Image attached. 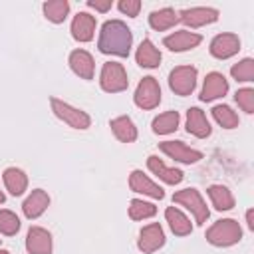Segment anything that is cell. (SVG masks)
<instances>
[{
	"instance_id": "obj_26",
	"label": "cell",
	"mask_w": 254,
	"mask_h": 254,
	"mask_svg": "<svg viewBox=\"0 0 254 254\" xmlns=\"http://www.w3.org/2000/svg\"><path fill=\"white\" fill-rule=\"evenodd\" d=\"M206 192H208L210 202H212V206L216 210H230L234 206V196H232V192L226 187H222V185H210Z\"/></svg>"
},
{
	"instance_id": "obj_9",
	"label": "cell",
	"mask_w": 254,
	"mask_h": 254,
	"mask_svg": "<svg viewBox=\"0 0 254 254\" xmlns=\"http://www.w3.org/2000/svg\"><path fill=\"white\" fill-rule=\"evenodd\" d=\"M159 149L167 157H171L179 163H185V165H192V163H198L202 159L200 151L187 147L183 141H163V143H159Z\"/></svg>"
},
{
	"instance_id": "obj_29",
	"label": "cell",
	"mask_w": 254,
	"mask_h": 254,
	"mask_svg": "<svg viewBox=\"0 0 254 254\" xmlns=\"http://www.w3.org/2000/svg\"><path fill=\"white\" fill-rule=\"evenodd\" d=\"M212 117L216 119V123L224 129H234L238 127V115L236 111H232V107L228 105H214L212 107Z\"/></svg>"
},
{
	"instance_id": "obj_31",
	"label": "cell",
	"mask_w": 254,
	"mask_h": 254,
	"mask_svg": "<svg viewBox=\"0 0 254 254\" xmlns=\"http://www.w3.org/2000/svg\"><path fill=\"white\" fill-rule=\"evenodd\" d=\"M230 73L236 81H254V60L252 58L240 60L230 67Z\"/></svg>"
},
{
	"instance_id": "obj_14",
	"label": "cell",
	"mask_w": 254,
	"mask_h": 254,
	"mask_svg": "<svg viewBox=\"0 0 254 254\" xmlns=\"http://www.w3.org/2000/svg\"><path fill=\"white\" fill-rule=\"evenodd\" d=\"M228 91V81L222 73L218 71H210L206 77H204V83H202V91H200V101H212V99H218L222 95H226Z\"/></svg>"
},
{
	"instance_id": "obj_6",
	"label": "cell",
	"mask_w": 254,
	"mask_h": 254,
	"mask_svg": "<svg viewBox=\"0 0 254 254\" xmlns=\"http://www.w3.org/2000/svg\"><path fill=\"white\" fill-rule=\"evenodd\" d=\"M169 87L177 95H190L196 87V67L179 65L169 73Z\"/></svg>"
},
{
	"instance_id": "obj_23",
	"label": "cell",
	"mask_w": 254,
	"mask_h": 254,
	"mask_svg": "<svg viewBox=\"0 0 254 254\" xmlns=\"http://www.w3.org/2000/svg\"><path fill=\"white\" fill-rule=\"evenodd\" d=\"M2 179H4V185H6V189L10 190V194H14V196L24 194V190H26V187H28V177H26V173H24L22 169L8 167V169L4 171V175H2Z\"/></svg>"
},
{
	"instance_id": "obj_7",
	"label": "cell",
	"mask_w": 254,
	"mask_h": 254,
	"mask_svg": "<svg viewBox=\"0 0 254 254\" xmlns=\"http://www.w3.org/2000/svg\"><path fill=\"white\" fill-rule=\"evenodd\" d=\"M135 105L141 107V109H155L161 101V87H159V81L151 75L143 77L135 89Z\"/></svg>"
},
{
	"instance_id": "obj_36",
	"label": "cell",
	"mask_w": 254,
	"mask_h": 254,
	"mask_svg": "<svg viewBox=\"0 0 254 254\" xmlns=\"http://www.w3.org/2000/svg\"><path fill=\"white\" fill-rule=\"evenodd\" d=\"M246 224H248V228H250V230H254V220H252V208H250V210H246Z\"/></svg>"
},
{
	"instance_id": "obj_13",
	"label": "cell",
	"mask_w": 254,
	"mask_h": 254,
	"mask_svg": "<svg viewBox=\"0 0 254 254\" xmlns=\"http://www.w3.org/2000/svg\"><path fill=\"white\" fill-rule=\"evenodd\" d=\"M26 248L30 254H52V234L42 226H30L26 234Z\"/></svg>"
},
{
	"instance_id": "obj_21",
	"label": "cell",
	"mask_w": 254,
	"mask_h": 254,
	"mask_svg": "<svg viewBox=\"0 0 254 254\" xmlns=\"http://www.w3.org/2000/svg\"><path fill=\"white\" fill-rule=\"evenodd\" d=\"M109 127H111L113 135H115L121 143H133V141L137 139V127H135L133 119L127 117V115H119V117L111 119Z\"/></svg>"
},
{
	"instance_id": "obj_2",
	"label": "cell",
	"mask_w": 254,
	"mask_h": 254,
	"mask_svg": "<svg viewBox=\"0 0 254 254\" xmlns=\"http://www.w3.org/2000/svg\"><path fill=\"white\" fill-rule=\"evenodd\" d=\"M240 238H242V228L234 218H220L206 230V240L222 248L240 242Z\"/></svg>"
},
{
	"instance_id": "obj_11",
	"label": "cell",
	"mask_w": 254,
	"mask_h": 254,
	"mask_svg": "<svg viewBox=\"0 0 254 254\" xmlns=\"http://www.w3.org/2000/svg\"><path fill=\"white\" fill-rule=\"evenodd\" d=\"M200 42H202V36L196 32H189V30H177L163 40L165 48H169L171 52H187V50L196 48Z\"/></svg>"
},
{
	"instance_id": "obj_12",
	"label": "cell",
	"mask_w": 254,
	"mask_h": 254,
	"mask_svg": "<svg viewBox=\"0 0 254 254\" xmlns=\"http://www.w3.org/2000/svg\"><path fill=\"white\" fill-rule=\"evenodd\" d=\"M240 50V38L236 34H218L210 42V54L216 60H226L238 54Z\"/></svg>"
},
{
	"instance_id": "obj_27",
	"label": "cell",
	"mask_w": 254,
	"mask_h": 254,
	"mask_svg": "<svg viewBox=\"0 0 254 254\" xmlns=\"http://www.w3.org/2000/svg\"><path fill=\"white\" fill-rule=\"evenodd\" d=\"M179 121H181L179 111H165V113H161V115H157V117L153 119L151 127H153V131H155L157 135H169V133L177 131Z\"/></svg>"
},
{
	"instance_id": "obj_8",
	"label": "cell",
	"mask_w": 254,
	"mask_h": 254,
	"mask_svg": "<svg viewBox=\"0 0 254 254\" xmlns=\"http://www.w3.org/2000/svg\"><path fill=\"white\" fill-rule=\"evenodd\" d=\"M179 22L190 26V28H200L206 24H212L218 20V10L216 8H206V6H194V8H185L179 14Z\"/></svg>"
},
{
	"instance_id": "obj_3",
	"label": "cell",
	"mask_w": 254,
	"mask_h": 254,
	"mask_svg": "<svg viewBox=\"0 0 254 254\" xmlns=\"http://www.w3.org/2000/svg\"><path fill=\"white\" fill-rule=\"evenodd\" d=\"M99 85L103 91L107 93H119L125 91L129 85L127 79V71L121 64L117 62H105L101 67V75H99Z\"/></svg>"
},
{
	"instance_id": "obj_5",
	"label": "cell",
	"mask_w": 254,
	"mask_h": 254,
	"mask_svg": "<svg viewBox=\"0 0 254 254\" xmlns=\"http://www.w3.org/2000/svg\"><path fill=\"white\" fill-rule=\"evenodd\" d=\"M173 200L183 204L187 210H190V214L194 216L196 224H204L206 222L210 212H208V206H206V202L202 200V196H200V192L196 189H183V190L173 194Z\"/></svg>"
},
{
	"instance_id": "obj_39",
	"label": "cell",
	"mask_w": 254,
	"mask_h": 254,
	"mask_svg": "<svg viewBox=\"0 0 254 254\" xmlns=\"http://www.w3.org/2000/svg\"><path fill=\"white\" fill-rule=\"evenodd\" d=\"M0 240H2V238H0Z\"/></svg>"
},
{
	"instance_id": "obj_34",
	"label": "cell",
	"mask_w": 254,
	"mask_h": 254,
	"mask_svg": "<svg viewBox=\"0 0 254 254\" xmlns=\"http://www.w3.org/2000/svg\"><path fill=\"white\" fill-rule=\"evenodd\" d=\"M117 8H119L123 14L135 18V16L139 14V10H141V2H139V0H119Z\"/></svg>"
},
{
	"instance_id": "obj_24",
	"label": "cell",
	"mask_w": 254,
	"mask_h": 254,
	"mask_svg": "<svg viewBox=\"0 0 254 254\" xmlns=\"http://www.w3.org/2000/svg\"><path fill=\"white\" fill-rule=\"evenodd\" d=\"M165 218H167V222H169L173 234H177V236H187V234H190L192 224H190V220H189L179 208L169 206V208L165 210Z\"/></svg>"
},
{
	"instance_id": "obj_38",
	"label": "cell",
	"mask_w": 254,
	"mask_h": 254,
	"mask_svg": "<svg viewBox=\"0 0 254 254\" xmlns=\"http://www.w3.org/2000/svg\"><path fill=\"white\" fill-rule=\"evenodd\" d=\"M0 254H10V252L8 250H0Z\"/></svg>"
},
{
	"instance_id": "obj_22",
	"label": "cell",
	"mask_w": 254,
	"mask_h": 254,
	"mask_svg": "<svg viewBox=\"0 0 254 254\" xmlns=\"http://www.w3.org/2000/svg\"><path fill=\"white\" fill-rule=\"evenodd\" d=\"M147 167L151 169V173H155V175H157L161 181H165L167 185H177V183L183 181V171L167 167V165H165L159 157H155V155H151V157L147 159Z\"/></svg>"
},
{
	"instance_id": "obj_20",
	"label": "cell",
	"mask_w": 254,
	"mask_h": 254,
	"mask_svg": "<svg viewBox=\"0 0 254 254\" xmlns=\"http://www.w3.org/2000/svg\"><path fill=\"white\" fill-rule=\"evenodd\" d=\"M135 60H137V64H139L141 67L153 69V67H157V65L161 64V52L155 48V44H153L149 38H145V40L139 44V48H137Z\"/></svg>"
},
{
	"instance_id": "obj_10",
	"label": "cell",
	"mask_w": 254,
	"mask_h": 254,
	"mask_svg": "<svg viewBox=\"0 0 254 254\" xmlns=\"http://www.w3.org/2000/svg\"><path fill=\"white\" fill-rule=\"evenodd\" d=\"M163 244H165V232H163V226L159 222H151V224L141 228L137 246H139V250L143 254H153Z\"/></svg>"
},
{
	"instance_id": "obj_28",
	"label": "cell",
	"mask_w": 254,
	"mask_h": 254,
	"mask_svg": "<svg viewBox=\"0 0 254 254\" xmlns=\"http://www.w3.org/2000/svg\"><path fill=\"white\" fill-rule=\"evenodd\" d=\"M42 10L50 22L62 24L69 14V2L67 0H50V2H44Z\"/></svg>"
},
{
	"instance_id": "obj_35",
	"label": "cell",
	"mask_w": 254,
	"mask_h": 254,
	"mask_svg": "<svg viewBox=\"0 0 254 254\" xmlns=\"http://www.w3.org/2000/svg\"><path fill=\"white\" fill-rule=\"evenodd\" d=\"M87 6L95 8L97 12H107L111 8V0H105V2H101V0H87Z\"/></svg>"
},
{
	"instance_id": "obj_18",
	"label": "cell",
	"mask_w": 254,
	"mask_h": 254,
	"mask_svg": "<svg viewBox=\"0 0 254 254\" xmlns=\"http://www.w3.org/2000/svg\"><path fill=\"white\" fill-rule=\"evenodd\" d=\"M69 67L81 79H91L93 77L95 62H93V58H91L89 52H85V50H73L69 54Z\"/></svg>"
},
{
	"instance_id": "obj_19",
	"label": "cell",
	"mask_w": 254,
	"mask_h": 254,
	"mask_svg": "<svg viewBox=\"0 0 254 254\" xmlns=\"http://www.w3.org/2000/svg\"><path fill=\"white\" fill-rule=\"evenodd\" d=\"M187 131H189L190 135L198 137V139H204V137L210 135L212 127H210L206 115H204L198 107H190V109L187 111Z\"/></svg>"
},
{
	"instance_id": "obj_17",
	"label": "cell",
	"mask_w": 254,
	"mask_h": 254,
	"mask_svg": "<svg viewBox=\"0 0 254 254\" xmlns=\"http://www.w3.org/2000/svg\"><path fill=\"white\" fill-rule=\"evenodd\" d=\"M95 32V18L87 12H77L71 20V36L77 42H89Z\"/></svg>"
},
{
	"instance_id": "obj_32",
	"label": "cell",
	"mask_w": 254,
	"mask_h": 254,
	"mask_svg": "<svg viewBox=\"0 0 254 254\" xmlns=\"http://www.w3.org/2000/svg\"><path fill=\"white\" fill-rule=\"evenodd\" d=\"M20 230V218L12 212V210H6L2 208L0 210V232L6 234V236H12Z\"/></svg>"
},
{
	"instance_id": "obj_33",
	"label": "cell",
	"mask_w": 254,
	"mask_h": 254,
	"mask_svg": "<svg viewBox=\"0 0 254 254\" xmlns=\"http://www.w3.org/2000/svg\"><path fill=\"white\" fill-rule=\"evenodd\" d=\"M234 99H236V103H238V107H240L242 111H246L248 115L254 113V89L242 87V89L236 91Z\"/></svg>"
},
{
	"instance_id": "obj_15",
	"label": "cell",
	"mask_w": 254,
	"mask_h": 254,
	"mask_svg": "<svg viewBox=\"0 0 254 254\" xmlns=\"http://www.w3.org/2000/svg\"><path fill=\"white\" fill-rule=\"evenodd\" d=\"M129 187H131V190L133 192H141V194H147V196H151V198H163L165 196V190L159 187V185H155L147 175H143V171H139V169H135L133 173H131V177H129Z\"/></svg>"
},
{
	"instance_id": "obj_1",
	"label": "cell",
	"mask_w": 254,
	"mask_h": 254,
	"mask_svg": "<svg viewBox=\"0 0 254 254\" xmlns=\"http://www.w3.org/2000/svg\"><path fill=\"white\" fill-rule=\"evenodd\" d=\"M133 46V34L121 20H107L101 26L97 48L101 54H111L119 58H127Z\"/></svg>"
},
{
	"instance_id": "obj_16",
	"label": "cell",
	"mask_w": 254,
	"mask_h": 254,
	"mask_svg": "<svg viewBox=\"0 0 254 254\" xmlns=\"http://www.w3.org/2000/svg\"><path fill=\"white\" fill-rule=\"evenodd\" d=\"M48 206H50V196H48V192L42 190V189H36V190H32V192L28 194V198L24 200L22 210H24L26 218L34 220V218L42 216Z\"/></svg>"
},
{
	"instance_id": "obj_37",
	"label": "cell",
	"mask_w": 254,
	"mask_h": 254,
	"mask_svg": "<svg viewBox=\"0 0 254 254\" xmlns=\"http://www.w3.org/2000/svg\"><path fill=\"white\" fill-rule=\"evenodd\" d=\"M4 200H6V196H4V192H2V190H0V204H2V202H4Z\"/></svg>"
},
{
	"instance_id": "obj_25",
	"label": "cell",
	"mask_w": 254,
	"mask_h": 254,
	"mask_svg": "<svg viewBox=\"0 0 254 254\" xmlns=\"http://www.w3.org/2000/svg\"><path fill=\"white\" fill-rule=\"evenodd\" d=\"M179 22V16L173 8H161V10H155L149 14V24L153 30L157 32H163V30H169L171 26H175Z\"/></svg>"
},
{
	"instance_id": "obj_4",
	"label": "cell",
	"mask_w": 254,
	"mask_h": 254,
	"mask_svg": "<svg viewBox=\"0 0 254 254\" xmlns=\"http://www.w3.org/2000/svg\"><path fill=\"white\" fill-rule=\"evenodd\" d=\"M50 105H52L54 115L58 119H62L64 123H67L69 127H73V129H87L91 125V117L85 111H81V109H77V107L58 99V97H52Z\"/></svg>"
},
{
	"instance_id": "obj_30",
	"label": "cell",
	"mask_w": 254,
	"mask_h": 254,
	"mask_svg": "<svg viewBox=\"0 0 254 254\" xmlns=\"http://www.w3.org/2000/svg\"><path fill=\"white\" fill-rule=\"evenodd\" d=\"M157 214V206L153 202H145L141 198H133L129 202V216L131 220H145Z\"/></svg>"
}]
</instances>
